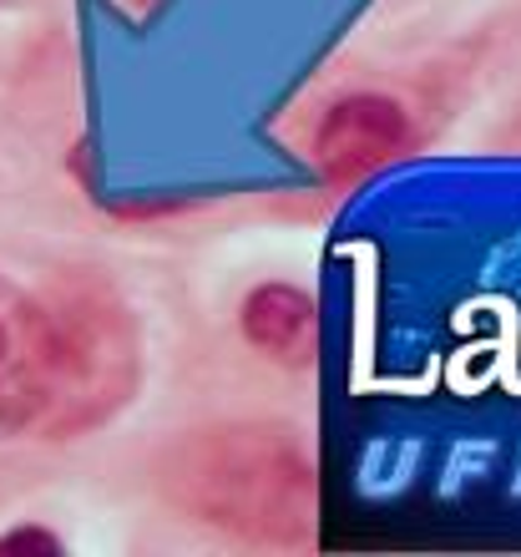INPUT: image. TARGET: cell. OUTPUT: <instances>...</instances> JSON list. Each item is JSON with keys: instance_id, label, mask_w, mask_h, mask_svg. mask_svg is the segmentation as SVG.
I'll return each mask as SVG.
<instances>
[{"instance_id": "6da1fadb", "label": "cell", "mask_w": 521, "mask_h": 557, "mask_svg": "<svg viewBox=\"0 0 521 557\" xmlns=\"http://www.w3.org/2000/svg\"><path fill=\"white\" fill-rule=\"evenodd\" d=\"M158 482L177 512L248 543H305L314 532V461L289 425L193 431L162 456Z\"/></svg>"}, {"instance_id": "7a4b0ae2", "label": "cell", "mask_w": 521, "mask_h": 557, "mask_svg": "<svg viewBox=\"0 0 521 557\" xmlns=\"http://www.w3.org/2000/svg\"><path fill=\"white\" fill-rule=\"evenodd\" d=\"M46 305L57 320V411L46 431H82L112 416L137 381L132 314L102 278H87Z\"/></svg>"}, {"instance_id": "3957f363", "label": "cell", "mask_w": 521, "mask_h": 557, "mask_svg": "<svg viewBox=\"0 0 521 557\" xmlns=\"http://www.w3.org/2000/svg\"><path fill=\"white\" fill-rule=\"evenodd\" d=\"M57 411V320L51 305L0 274V441L46 431Z\"/></svg>"}, {"instance_id": "277c9868", "label": "cell", "mask_w": 521, "mask_h": 557, "mask_svg": "<svg viewBox=\"0 0 521 557\" xmlns=\"http://www.w3.org/2000/svg\"><path fill=\"white\" fill-rule=\"evenodd\" d=\"M410 143V117L395 97L380 91H349L314 127V162L324 168L330 183H355L375 173L380 162H390Z\"/></svg>"}, {"instance_id": "5b68a950", "label": "cell", "mask_w": 521, "mask_h": 557, "mask_svg": "<svg viewBox=\"0 0 521 557\" xmlns=\"http://www.w3.org/2000/svg\"><path fill=\"white\" fill-rule=\"evenodd\" d=\"M244 339L278 366H305L314 350V299L294 284H259L238 309Z\"/></svg>"}, {"instance_id": "8992f818", "label": "cell", "mask_w": 521, "mask_h": 557, "mask_svg": "<svg viewBox=\"0 0 521 557\" xmlns=\"http://www.w3.org/2000/svg\"><path fill=\"white\" fill-rule=\"evenodd\" d=\"M0 553H46V557H57L61 537H51L46 528H15V532H0Z\"/></svg>"}, {"instance_id": "52a82bcc", "label": "cell", "mask_w": 521, "mask_h": 557, "mask_svg": "<svg viewBox=\"0 0 521 557\" xmlns=\"http://www.w3.org/2000/svg\"><path fill=\"white\" fill-rule=\"evenodd\" d=\"M132 11H152V5H162V0H127Z\"/></svg>"}]
</instances>
